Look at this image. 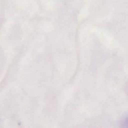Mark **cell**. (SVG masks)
Returning a JSON list of instances; mask_svg holds the SVG:
<instances>
[]
</instances>
